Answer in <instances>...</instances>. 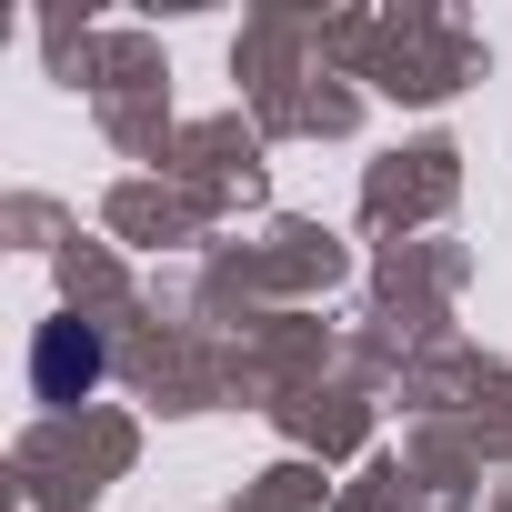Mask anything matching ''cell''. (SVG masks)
Listing matches in <instances>:
<instances>
[{
	"label": "cell",
	"mask_w": 512,
	"mask_h": 512,
	"mask_svg": "<svg viewBox=\"0 0 512 512\" xmlns=\"http://www.w3.org/2000/svg\"><path fill=\"white\" fill-rule=\"evenodd\" d=\"M91 382H101V332L51 322V332H41V352H31V392H41V402H81Z\"/></svg>",
	"instance_id": "cell-1"
}]
</instances>
